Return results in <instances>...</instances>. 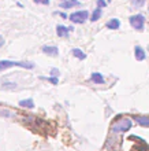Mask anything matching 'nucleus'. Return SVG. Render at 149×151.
<instances>
[{"mask_svg": "<svg viewBox=\"0 0 149 151\" xmlns=\"http://www.w3.org/2000/svg\"><path fill=\"white\" fill-rule=\"evenodd\" d=\"M130 25L131 28H134L135 30H142L144 29V25H145V18L141 14H137V15L130 17Z\"/></svg>", "mask_w": 149, "mask_h": 151, "instance_id": "7ed1b4c3", "label": "nucleus"}, {"mask_svg": "<svg viewBox=\"0 0 149 151\" xmlns=\"http://www.w3.org/2000/svg\"><path fill=\"white\" fill-rule=\"evenodd\" d=\"M48 80H49V81H51L53 85H56V84H58V81H59V80L56 78V77H51V78H48Z\"/></svg>", "mask_w": 149, "mask_h": 151, "instance_id": "a211bd4d", "label": "nucleus"}, {"mask_svg": "<svg viewBox=\"0 0 149 151\" xmlns=\"http://www.w3.org/2000/svg\"><path fill=\"white\" fill-rule=\"evenodd\" d=\"M134 55H135V59L137 60H144L146 58L145 51H144L142 47H140V45H137V47L134 48Z\"/></svg>", "mask_w": 149, "mask_h": 151, "instance_id": "0eeeda50", "label": "nucleus"}, {"mask_svg": "<svg viewBox=\"0 0 149 151\" xmlns=\"http://www.w3.org/2000/svg\"><path fill=\"white\" fill-rule=\"evenodd\" d=\"M51 73H52V76H58V74H59V70H58V69H55V68H53V69H52V70H51Z\"/></svg>", "mask_w": 149, "mask_h": 151, "instance_id": "6ab92c4d", "label": "nucleus"}, {"mask_svg": "<svg viewBox=\"0 0 149 151\" xmlns=\"http://www.w3.org/2000/svg\"><path fill=\"white\" fill-rule=\"evenodd\" d=\"M97 6H98V8H103V7H106L107 6V3L104 1V0H97Z\"/></svg>", "mask_w": 149, "mask_h": 151, "instance_id": "f3484780", "label": "nucleus"}, {"mask_svg": "<svg viewBox=\"0 0 149 151\" xmlns=\"http://www.w3.org/2000/svg\"><path fill=\"white\" fill-rule=\"evenodd\" d=\"M3 44H4V40H3V37L0 36V47H1V45H3Z\"/></svg>", "mask_w": 149, "mask_h": 151, "instance_id": "aec40b11", "label": "nucleus"}, {"mask_svg": "<svg viewBox=\"0 0 149 151\" xmlns=\"http://www.w3.org/2000/svg\"><path fill=\"white\" fill-rule=\"evenodd\" d=\"M70 30H73V28H66V26H63V25H58V26H56V35L59 37H67L68 33H70Z\"/></svg>", "mask_w": 149, "mask_h": 151, "instance_id": "423d86ee", "label": "nucleus"}, {"mask_svg": "<svg viewBox=\"0 0 149 151\" xmlns=\"http://www.w3.org/2000/svg\"><path fill=\"white\" fill-rule=\"evenodd\" d=\"M73 55H74L75 58H78V59H81V60L86 59V54H85L83 51H81L79 48H74V50H73Z\"/></svg>", "mask_w": 149, "mask_h": 151, "instance_id": "f8f14e48", "label": "nucleus"}, {"mask_svg": "<svg viewBox=\"0 0 149 151\" xmlns=\"http://www.w3.org/2000/svg\"><path fill=\"white\" fill-rule=\"evenodd\" d=\"M33 1L37 4H44V6H48V4H49V0H33Z\"/></svg>", "mask_w": 149, "mask_h": 151, "instance_id": "dca6fc26", "label": "nucleus"}, {"mask_svg": "<svg viewBox=\"0 0 149 151\" xmlns=\"http://www.w3.org/2000/svg\"><path fill=\"white\" fill-rule=\"evenodd\" d=\"M131 128V121L129 118H120L112 124V132H127Z\"/></svg>", "mask_w": 149, "mask_h": 151, "instance_id": "f03ea898", "label": "nucleus"}, {"mask_svg": "<svg viewBox=\"0 0 149 151\" xmlns=\"http://www.w3.org/2000/svg\"><path fill=\"white\" fill-rule=\"evenodd\" d=\"M19 106L24 109H33L34 107V102H33V99H24L19 100Z\"/></svg>", "mask_w": 149, "mask_h": 151, "instance_id": "9d476101", "label": "nucleus"}, {"mask_svg": "<svg viewBox=\"0 0 149 151\" xmlns=\"http://www.w3.org/2000/svg\"><path fill=\"white\" fill-rule=\"evenodd\" d=\"M106 26L108 29H111V30H116V29L120 28V21L116 19V18H112V19H110L108 22H107Z\"/></svg>", "mask_w": 149, "mask_h": 151, "instance_id": "6e6552de", "label": "nucleus"}, {"mask_svg": "<svg viewBox=\"0 0 149 151\" xmlns=\"http://www.w3.org/2000/svg\"><path fill=\"white\" fill-rule=\"evenodd\" d=\"M90 78L94 84H104V77H103L100 73H92Z\"/></svg>", "mask_w": 149, "mask_h": 151, "instance_id": "9b49d317", "label": "nucleus"}, {"mask_svg": "<svg viewBox=\"0 0 149 151\" xmlns=\"http://www.w3.org/2000/svg\"><path fill=\"white\" fill-rule=\"evenodd\" d=\"M101 17V8H96L93 11V14H92V18H90V21L92 22H96V21H98V18Z\"/></svg>", "mask_w": 149, "mask_h": 151, "instance_id": "4468645a", "label": "nucleus"}, {"mask_svg": "<svg viewBox=\"0 0 149 151\" xmlns=\"http://www.w3.org/2000/svg\"><path fill=\"white\" fill-rule=\"evenodd\" d=\"M77 4H78V1H74V0H64L63 3H60L59 7H62V8H70V7L77 6Z\"/></svg>", "mask_w": 149, "mask_h": 151, "instance_id": "ddd939ff", "label": "nucleus"}, {"mask_svg": "<svg viewBox=\"0 0 149 151\" xmlns=\"http://www.w3.org/2000/svg\"><path fill=\"white\" fill-rule=\"evenodd\" d=\"M74 1H81V0H74Z\"/></svg>", "mask_w": 149, "mask_h": 151, "instance_id": "412c9836", "label": "nucleus"}, {"mask_svg": "<svg viewBox=\"0 0 149 151\" xmlns=\"http://www.w3.org/2000/svg\"><path fill=\"white\" fill-rule=\"evenodd\" d=\"M14 66L24 68V69H34V63H31V62H22V60H8V59L0 60V72L7 70V69H10V68H14Z\"/></svg>", "mask_w": 149, "mask_h": 151, "instance_id": "f257e3e1", "label": "nucleus"}, {"mask_svg": "<svg viewBox=\"0 0 149 151\" xmlns=\"http://www.w3.org/2000/svg\"><path fill=\"white\" fill-rule=\"evenodd\" d=\"M62 1H64V0H62Z\"/></svg>", "mask_w": 149, "mask_h": 151, "instance_id": "4be33fe9", "label": "nucleus"}, {"mask_svg": "<svg viewBox=\"0 0 149 151\" xmlns=\"http://www.w3.org/2000/svg\"><path fill=\"white\" fill-rule=\"evenodd\" d=\"M43 52L44 54H47V55H49V56H58L59 55V50H58V47H55V45H44Z\"/></svg>", "mask_w": 149, "mask_h": 151, "instance_id": "39448f33", "label": "nucleus"}, {"mask_svg": "<svg viewBox=\"0 0 149 151\" xmlns=\"http://www.w3.org/2000/svg\"><path fill=\"white\" fill-rule=\"evenodd\" d=\"M70 21L71 22H74V24H83L85 21L89 18V12L88 11H75V12H73L70 17Z\"/></svg>", "mask_w": 149, "mask_h": 151, "instance_id": "20e7f679", "label": "nucleus"}, {"mask_svg": "<svg viewBox=\"0 0 149 151\" xmlns=\"http://www.w3.org/2000/svg\"><path fill=\"white\" fill-rule=\"evenodd\" d=\"M130 1L133 4V7L135 8H141L144 6V3H145V0H130Z\"/></svg>", "mask_w": 149, "mask_h": 151, "instance_id": "2eb2a0df", "label": "nucleus"}, {"mask_svg": "<svg viewBox=\"0 0 149 151\" xmlns=\"http://www.w3.org/2000/svg\"><path fill=\"white\" fill-rule=\"evenodd\" d=\"M134 121L142 127H149V117H141V115H137L134 117Z\"/></svg>", "mask_w": 149, "mask_h": 151, "instance_id": "1a4fd4ad", "label": "nucleus"}]
</instances>
